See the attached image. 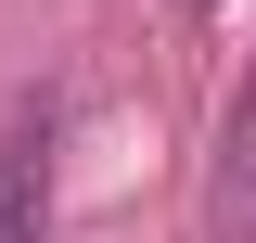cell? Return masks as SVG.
Instances as JSON below:
<instances>
[{
    "label": "cell",
    "mask_w": 256,
    "mask_h": 243,
    "mask_svg": "<svg viewBox=\"0 0 256 243\" xmlns=\"http://www.w3.org/2000/svg\"><path fill=\"white\" fill-rule=\"evenodd\" d=\"M205 230H218V243H256V102L230 116V154H218V192H205Z\"/></svg>",
    "instance_id": "1"
}]
</instances>
